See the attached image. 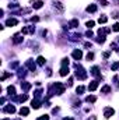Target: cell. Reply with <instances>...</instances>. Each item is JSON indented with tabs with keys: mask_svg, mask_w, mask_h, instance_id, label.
<instances>
[{
	"mask_svg": "<svg viewBox=\"0 0 119 120\" xmlns=\"http://www.w3.org/2000/svg\"><path fill=\"white\" fill-rule=\"evenodd\" d=\"M74 67H76V70H77V71H76V77H77L79 80H86V78H87V74H86L84 68H83L79 63H76Z\"/></svg>",
	"mask_w": 119,
	"mask_h": 120,
	"instance_id": "1",
	"label": "cell"
},
{
	"mask_svg": "<svg viewBox=\"0 0 119 120\" xmlns=\"http://www.w3.org/2000/svg\"><path fill=\"white\" fill-rule=\"evenodd\" d=\"M64 90H66V87H64L62 82H56V84L52 87L51 92H53V91H55V94H56V95H62V94L64 92ZM51 92H49V94H51Z\"/></svg>",
	"mask_w": 119,
	"mask_h": 120,
	"instance_id": "2",
	"label": "cell"
},
{
	"mask_svg": "<svg viewBox=\"0 0 119 120\" xmlns=\"http://www.w3.org/2000/svg\"><path fill=\"white\" fill-rule=\"evenodd\" d=\"M114 115H115V110H114L112 108H109V106H108V108H105V109H104V116H105V119H111Z\"/></svg>",
	"mask_w": 119,
	"mask_h": 120,
	"instance_id": "3",
	"label": "cell"
},
{
	"mask_svg": "<svg viewBox=\"0 0 119 120\" xmlns=\"http://www.w3.org/2000/svg\"><path fill=\"white\" fill-rule=\"evenodd\" d=\"M71 56H73V59L74 60H80L81 57H83V52H81L80 49H76V50H73Z\"/></svg>",
	"mask_w": 119,
	"mask_h": 120,
	"instance_id": "4",
	"label": "cell"
},
{
	"mask_svg": "<svg viewBox=\"0 0 119 120\" xmlns=\"http://www.w3.org/2000/svg\"><path fill=\"white\" fill-rule=\"evenodd\" d=\"M27 99H28V95L27 94H23L20 96H13V101H16V102H25Z\"/></svg>",
	"mask_w": 119,
	"mask_h": 120,
	"instance_id": "5",
	"label": "cell"
},
{
	"mask_svg": "<svg viewBox=\"0 0 119 120\" xmlns=\"http://www.w3.org/2000/svg\"><path fill=\"white\" fill-rule=\"evenodd\" d=\"M34 32H35V27H31V25H28V27H24V28H23V32H21V34H23V35H27V34H34Z\"/></svg>",
	"mask_w": 119,
	"mask_h": 120,
	"instance_id": "6",
	"label": "cell"
},
{
	"mask_svg": "<svg viewBox=\"0 0 119 120\" xmlns=\"http://www.w3.org/2000/svg\"><path fill=\"white\" fill-rule=\"evenodd\" d=\"M13 42H14L16 45L21 43V42H23V34H16V35L13 36Z\"/></svg>",
	"mask_w": 119,
	"mask_h": 120,
	"instance_id": "7",
	"label": "cell"
},
{
	"mask_svg": "<svg viewBox=\"0 0 119 120\" xmlns=\"http://www.w3.org/2000/svg\"><path fill=\"white\" fill-rule=\"evenodd\" d=\"M3 112H4V113H10V115H13V113L16 112V108H14L13 105H7V106H4Z\"/></svg>",
	"mask_w": 119,
	"mask_h": 120,
	"instance_id": "8",
	"label": "cell"
},
{
	"mask_svg": "<svg viewBox=\"0 0 119 120\" xmlns=\"http://www.w3.org/2000/svg\"><path fill=\"white\" fill-rule=\"evenodd\" d=\"M32 7L35 8V10H38V8H41L42 6H44V1H41V0H32Z\"/></svg>",
	"mask_w": 119,
	"mask_h": 120,
	"instance_id": "9",
	"label": "cell"
},
{
	"mask_svg": "<svg viewBox=\"0 0 119 120\" xmlns=\"http://www.w3.org/2000/svg\"><path fill=\"white\" fill-rule=\"evenodd\" d=\"M18 24V21L16 20V18H8L7 21H6V27H14V25H17Z\"/></svg>",
	"mask_w": 119,
	"mask_h": 120,
	"instance_id": "10",
	"label": "cell"
},
{
	"mask_svg": "<svg viewBox=\"0 0 119 120\" xmlns=\"http://www.w3.org/2000/svg\"><path fill=\"white\" fill-rule=\"evenodd\" d=\"M25 66L30 68L31 71H35V68H36V64H35L32 60H27V61H25Z\"/></svg>",
	"mask_w": 119,
	"mask_h": 120,
	"instance_id": "11",
	"label": "cell"
},
{
	"mask_svg": "<svg viewBox=\"0 0 119 120\" xmlns=\"http://www.w3.org/2000/svg\"><path fill=\"white\" fill-rule=\"evenodd\" d=\"M69 74V66H62V68H60V75L62 77H66Z\"/></svg>",
	"mask_w": 119,
	"mask_h": 120,
	"instance_id": "12",
	"label": "cell"
},
{
	"mask_svg": "<svg viewBox=\"0 0 119 120\" xmlns=\"http://www.w3.org/2000/svg\"><path fill=\"white\" fill-rule=\"evenodd\" d=\"M31 106H32L34 109H39V108H41V102L35 98V99H32V101H31Z\"/></svg>",
	"mask_w": 119,
	"mask_h": 120,
	"instance_id": "13",
	"label": "cell"
},
{
	"mask_svg": "<svg viewBox=\"0 0 119 120\" xmlns=\"http://www.w3.org/2000/svg\"><path fill=\"white\" fill-rule=\"evenodd\" d=\"M53 6H55V8H58V10H59L60 13H63V11H64V7H63V4H62L60 1H55V3H53Z\"/></svg>",
	"mask_w": 119,
	"mask_h": 120,
	"instance_id": "14",
	"label": "cell"
},
{
	"mask_svg": "<svg viewBox=\"0 0 119 120\" xmlns=\"http://www.w3.org/2000/svg\"><path fill=\"white\" fill-rule=\"evenodd\" d=\"M98 87V81H91V84L88 85V90L90 91H95Z\"/></svg>",
	"mask_w": 119,
	"mask_h": 120,
	"instance_id": "15",
	"label": "cell"
},
{
	"mask_svg": "<svg viewBox=\"0 0 119 120\" xmlns=\"http://www.w3.org/2000/svg\"><path fill=\"white\" fill-rule=\"evenodd\" d=\"M91 74H92V75H97V77H99V68H98L97 66H94V67L91 68Z\"/></svg>",
	"mask_w": 119,
	"mask_h": 120,
	"instance_id": "16",
	"label": "cell"
},
{
	"mask_svg": "<svg viewBox=\"0 0 119 120\" xmlns=\"http://www.w3.org/2000/svg\"><path fill=\"white\" fill-rule=\"evenodd\" d=\"M28 113H30V109H28V108H21V109H20V115H21V116H27Z\"/></svg>",
	"mask_w": 119,
	"mask_h": 120,
	"instance_id": "17",
	"label": "cell"
},
{
	"mask_svg": "<svg viewBox=\"0 0 119 120\" xmlns=\"http://www.w3.org/2000/svg\"><path fill=\"white\" fill-rule=\"evenodd\" d=\"M21 88L24 91H28L31 88V84L30 82H27V81H24V82H21Z\"/></svg>",
	"mask_w": 119,
	"mask_h": 120,
	"instance_id": "18",
	"label": "cell"
},
{
	"mask_svg": "<svg viewBox=\"0 0 119 120\" xmlns=\"http://www.w3.org/2000/svg\"><path fill=\"white\" fill-rule=\"evenodd\" d=\"M86 101H87L88 103H94V102L97 101V96H94V95H88V96L86 98Z\"/></svg>",
	"mask_w": 119,
	"mask_h": 120,
	"instance_id": "19",
	"label": "cell"
},
{
	"mask_svg": "<svg viewBox=\"0 0 119 120\" xmlns=\"http://www.w3.org/2000/svg\"><path fill=\"white\" fill-rule=\"evenodd\" d=\"M87 11L88 13H95L97 11V6L95 4H90L88 7H87Z\"/></svg>",
	"mask_w": 119,
	"mask_h": 120,
	"instance_id": "20",
	"label": "cell"
},
{
	"mask_svg": "<svg viewBox=\"0 0 119 120\" xmlns=\"http://www.w3.org/2000/svg\"><path fill=\"white\" fill-rule=\"evenodd\" d=\"M7 92H8L11 96H14V95H16V88H14L13 85H10V87H7Z\"/></svg>",
	"mask_w": 119,
	"mask_h": 120,
	"instance_id": "21",
	"label": "cell"
},
{
	"mask_svg": "<svg viewBox=\"0 0 119 120\" xmlns=\"http://www.w3.org/2000/svg\"><path fill=\"white\" fill-rule=\"evenodd\" d=\"M108 92H111V87L109 85H104L101 88V94H108Z\"/></svg>",
	"mask_w": 119,
	"mask_h": 120,
	"instance_id": "22",
	"label": "cell"
},
{
	"mask_svg": "<svg viewBox=\"0 0 119 120\" xmlns=\"http://www.w3.org/2000/svg\"><path fill=\"white\" fill-rule=\"evenodd\" d=\"M69 25H70L71 28H76V27H79V20H71V21L69 22Z\"/></svg>",
	"mask_w": 119,
	"mask_h": 120,
	"instance_id": "23",
	"label": "cell"
},
{
	"mask_svg": "<svg viewBox=\"0 0 119 120\" xmlns=\"http://www.w3.org/2000/svg\"><path fill=\"white\" fill-rule=\"evenodd\" d=\"M107 21H108V17H107V15H101V17H99V20H98V22H99V24H105Z\"/></svg>",
	"mask_w": 119,
	"mask_h": 120,
	"instance_id": "24",
	"label": "cell"
},
{
	"mask_svg": "<svg viewBox=\"0 0 119 120\" xmlns=\"http://www.w3.org/2000/svg\"><path fill=\"white\" fill-rule=\"evenodd\" d=\"M45 61H46V60H45V57H42V56H39V57L36 59V63H38L39 66H44V64H45Z\"/></svg>",
	"mask_w": 119,
	"mask_h": 120,
	"instance_id": "25",
	"label": "cell"
},
{
	"mask_svg": "<svg viewBox=\"0 0 119 120\" xmlns=\"http://www.w3.org/2000/svg\"><path fill=\"white\" fill-rule=\"evenodd\" d=\"M84 90H86V88H84L83 85H80V87H77V90H76V92H77V94L80 95V94H83V92H84Z\"/></svg>",
	"mask_w": 119,
	"mask_h": 120,
	"instance_id": "26",
	"label": "cell"
},
{
	"mask_svg": "<svg viewBox=\"0 0 119 120\" xmlns=\"http://www.w3.org/2000/svg\"><path fill=\"white\" fill-rule=\"evenodd\" d=\"M118 68H119V61H116V63L112 64V71H116Z\"/></svg>",
	"mask_w": 119,
	"mask_h": 120,
	"instance_id": "27",
	"label": "cell"
},
{
	"mask_svg": "<svg viewBox=\"0 0 119 120\" xmlns=\"http://www.w3.org/2000/svg\"><path fill=\"white\" fill-rule=\"evenodd\" d=\"M97 42H98V43H104V42H105V36H99V38H97Z\"/></svg>",
	"mask_w": 119,
	"mask_h": 120,
	"instance_id": "28",
	"label": "cell"
},
{
	"mask_svg": "<svg viewBox=\"0 0 119 120\" xmlns=\"http://www.w3.org/2000/svg\"><path fill=\"white\" fill-rule=\"evenodd\" d=\"M62 66H69V59L67 57H64V59L62 60Z\"/></svg>",
	"mask_w": 119,
	"mask_h": 120,
	"instance_id": "29",
	"label": "cell"
},
{
	"mask_svg": "<svg viewBox=\"0 0 119 120\" xmlns=\"http://www.w3.org/2000/svg\"><path fill=\"white\" fill-rule=\"evenodd\" d=\"M94 24H95V22H94V21H87V24H86V25H87V27H88L90 30H91V28H92V27H94Z\"/></svg>",
	"mask_w": 119,
	"mask_h": 120,
	"instance_id": "30",
	"label": "cell"
},
{
	"mask_svg": "<svg viewBox=\"0 0 119 120\" xmlns=\"http://www.w3.org/2000/svg\"><path fill=\"white\" fill-rule=\"evenodd\" d=\"M112 31H116V32H119V22L114 24V27H112Z\"/></svg>",
	"mask_w": 119,
	"mask_h": 120,
	"instance_id": "31",
	"label": "cell"
},
{
	"mask_svg": "<svg viewBox=\"0 0 119 120\" xmlns=\"http://www.w3.org/2000/svg\"><path fill=\"white\" fill-rule=\"evenodd\" d=\"M10 75H11V74H10V73H4V74H3V75H1V81H4V80H6V78H7V77H10Z\"/></svg>",
	"mask_w": 119,
	"mask_h": 120,
	"instance_id": "32",
	"label": "cell"
},
{
	"mask_svg": "<svg viewBox=\"0 0 119 120\" xmlns=\"http://www.w3.org/2000/svg\"><path fill=\"white\" fill-rule=\"evenodd\" d=\"M41 94H42V90H38V91H35V98L38 99V98L41 96Z\"/></svg>",
	"mask_w": 119,
	"mask_h": 120,
	"instance_id": "33",
	"label": "cell"
},
{
	"mask_svg": "<svg viewBox=\"0 0 119 120\" xmlns=\"http://www.w3.org/2000/svg\"><path fill=\"white\" fill-rule=\"evenodd\" d=\"M10 67H11V68H17V67H18V61H14V63H11V64H10Z\"/></svg>",
	"mask_w": 119,
	"mask_h": 120,
	"instance_id": "34",
	"label": "cell"
},
{
	"mask_svg": "<svg viewBox=\"0 0 119 120\" xmlns=\"http://www.w3.org/2000/svg\"><path fill=\"white\" fill-rule=\"evenodd\" d=\"M38 120H49V116H48V115H44V116L38 117Z\"/></svg>",
	"mask_w": 119,
	"mask_h": 120,
	"instance_id": "35",
	"label": "cell"
},
{
	"mask_svg": "<svg viewBox=\"0 0 119 120\" xmlns=\"http://www.w3.org/2000/svg\"><path fill=\"white\" fill-rule=\"evenodd\" d=\"M92 35H94V34H92V31H91V30H88L87 32H86V36H88V38H91Z\"/></svg>",
	"mask_w": 119,
	"mask_h": 120,
	"instance_id": "36",
	"label": "cell"
},
{
	"mask_svg": "<svg viewBox=\"0 0 119 120\" xmlns=\"http://www.w3.org/2000/svg\"><path fill=\"white\" fill-rule=\"evenodd\" d=\"M94 59V53H88L87 55V60H92Z\"/></svg>",
	"mask_w": 119,
	"mask_h": 120,
	"instance_id": "37",
	"label": "cell"
},
{
	"mask_svg": "<svg viewBox=\"0 0 119 120\" xmlns=\"http://www.w3.org/2000/svg\"><path fill=\"white\" fill-rule=\"evenodd\" d=\"M31 21H32V22H38V21H39V18H38V17H32V18H31Z\"/></svg>",
	"mask_w": 119,
	"mask_h": 120,
	"instance_id": "38",
	"label": "cell"
},
{
	"mask_svg": "<svg viewBox=\"0 0 119 120\" xmlns=\"http://www.w3.org/2000/svg\"><path fill=\"white\" fill-rule=\"evenodd\" d=\"M99 3H101L102 6H108V1H107V0H99Z\"/></svg>",
	"mask_w": 119,
	"mask_h": 120,
	"instance_id": "39",
	"label": "cell"
},
{
	"mask_svg": "<svg viewBox=\"0 0 119 120\" xmlns=\"http://www.w3.org/2000/svg\"><path fill=\"white\" fill-rule=\"evenodd\" d=\"M71 84H73V78H71V77H70V78H69V82H67V85H69V87H70V85H71Z\"/></svg>",
	"mask_w": 119,
	"mask_h": 120,
	"instance_id": "40",
	"label": "cell"
},
{
	"mask_svg": "<svg viewBox=\"0 0 119 120\" xmlns=\"http://www.w3.org/2000/svg\"><path fill=\"white\" fill-rule=\"evenodd\" d=\"M84 46H86V48H90V46H91V42H86Z\"/></svg>",
	"mask_w": 119,
	"mask_h": 120,
	"instance_id": "41",
	"label": "cell"
},
{
	"mask_svg": "<svg viewBox=\"0 0 119 120\" xmlns=\"http://www.w3.org/2000/svg\"><path fill=\"white\" fill-rule=\"evenodd\" d=\"M111 49H116V43H111Z\"/></svg>",
	"mask_w": 119,
	"mask_h": 120,
	"instance_id": "42",
	"label": "cell"
},
{
	"mask_svg": "<svg viewBox=\"0 0 119 120\" xmlns=\"http://www.w3.org/2000/svg\"><path fill=\"white\" fill-rule=\"evenodd\" d=\"M88 120H97V117H95V116H91V117H90Z\"/></svg>",
	"mask_w": 119,
	"mask_h": 120,
	"instance_id": "43",
	"label": "cell"
},
{
	"mask_svg": "<svg viewBox=\"0 0 119 120\" xmlns=\"http://www.w3.org/2000/svg\"><path fill=\"white\" fill-rule=\"evenodd\" d=\"M63 120H74V119H73V117H64Z\"/></svg>",
	"mask_w": 119,
	"mask_h": 120,
	"instance_id": "44",
	"label": "cell"
},
{
	"mask_svg": "<svg viewBox=\"0 0 119 120\" xmlns=\"http://www.w3.org/2000/svg\"><path fill=\"white\" fill-rule=\"evenodd\" d=\"M3 120H8V119H3Z\"/></svg>",
	"mask_w": 119,
	"mask_h": 120,
	"instance_id": "45",
	"label": "cell"
}]
</instances>
